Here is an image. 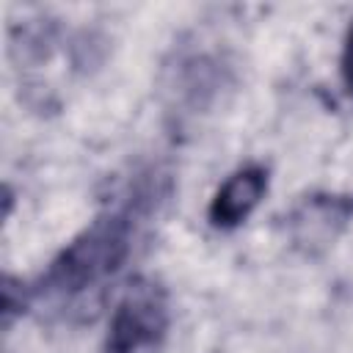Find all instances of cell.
<instances>
[{
  "instance_id": "277c9868",
  "label": "cell",
  "mask_w": 353,
  "mask_h": 353,
  "mask_svg": "<svg viewBox=\"0 0 353 353\" xmlns=\"http://www.w3.org/2000/svg\"><path fill=\"white\" fill-rule=\"evenodd\" d=\"M353 215V201L339 199V196H312L295 215H292V229L298 243H314V240H328L336 234V229Z\"/></svg>"
},
{
  "instance_id": "3957f363",
  "label": "cell",
  "mask_w": 353,
  "mask_h": 353,
  "mask_svg": "<svg viewBox=\"0 0 353 353\" xmlns=\"http://www.w3.org/2000/svg\"><path fill=\"white\" fill-rule=\"evenodd\" d=\"M268 190V171L262 165H245L234 171L210 201V223L218 229L240 226Z\"/></svg>"
},
{
  "instance_id": "6da1fadb",
  "label": "cell",
  "mask_w": 353,
  "mask_h": 353,
  "mask_svg": "<svg viewBox=\"0 0 353 353\" xmlns=\"http://www.w3.org/2000/svg\"><path fill=\"white\" fill-rule=\"evenodd\" d=\"M132 204L102 212L83 234H77L47 268L41 287L61 298H74L113 279L132 248Z\"/></svg>"
},
{
  "instance_id": "7a4b0ae2",
  "label": "cell",
  "mask_w": 353,
  "mask_h": 353,
  "mask_svg": "<svg viewBox=\"0 0 353 353\" xmlns=\"http://www.w3.org/2000/svg\"><path fill=\"white\" fill-rule=\"evenodd\" d=\"M168 331L165 290L149 279H135L113 309L105 353H138L157 345Z\"/></svg>"
},
{
  "instance_id": "5b68a950",
  "label": "cell",
  "mask_w": 353,
  "mask_h": 353,
  "mask_svg": "<svg viewBox=\"0 0 353 353\" xmlns=\"http://www.w3.org/2000/svg\"><path fill=\"white\" fill-rule=\"evenodd\" d=\"M339 72H342V83H345V88L353 94V25L347 28V36H345V47H342Z\"/></svg>"
}]
</instances>
